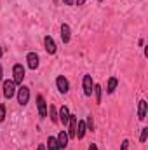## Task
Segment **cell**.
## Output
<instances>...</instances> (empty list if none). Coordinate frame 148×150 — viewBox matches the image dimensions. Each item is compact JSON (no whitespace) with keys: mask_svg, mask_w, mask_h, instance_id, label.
I'll list each match as a JSON object with an SVG mask.
<instances>
[{"mask_svg":"<svg viewBox=\"0 0 148 150\" xmlns=\"http://www.w3.org/2000/svg\"><path fill=\"white\" fill-rule=\"evenodd\" d=\"M65 5H75V0H61Z\"/></svg>","mask_w":148,"mask_h":150,"instance_id":"cell-23","label":"cell"},{"mask_svg":"<svg viewBox=\"0 0 148 150\" xmlns=\"http://www.w3.org/2000/svg\"><path fill=\"white\" fill-rule=\"evenodd\" d=\"M4 120H5V105L0 103V122H4Z\"/></svg>","mask_w":148,"mask_h":150,"instance_id":"cell-21","label":"cell"},{"mask_svg":"<svg viewBox=\"0 0 148 150\" xmlns=\"http://www.w3.org/2000/svg\"><path fill=\"white\" fill-rule=\"evenodd\" d=\"M37 150H45V145H37Z\"/></svg>","mask_w":148,"mask_h":150,"instance_id":"cell-27","label":"cell"},{"mask_svg":"<svg viewBox=\"0 0 148 150\" xmlns=\"http://www.w3.org/2000/svg\"><path fill=\"white\" fill-rule=\"evenodd\" d=\"M2 56H4V47L0 45V58H2Z\"/></svg>","mask_w":148,"mask_h":150,"instance_id":"cell-28","label":"cell"},{"mask_svg":"<svg viewBox=\"0 0 148 150\" xmlns=\"http://www.w3.org/2000/svg\"><path fill=\"white\" fill-rule=\"evenodd\" d=\"M92 93H94V100H96V103L99 105V103H101V96H103V87H101L99 84H94Z\"/></svg>","mask_w":148,"mask_h":150,"instance_id":"cell-17","label":"cell"},{"mask_svg":"<svg viewBox=\"0 0 148 150\" xmlns=\"http://www.w3.org/2000/svg\"><path fill=\"white\" fill-rule=\"evenodd\" d=\"M98 2H103V0H98Z\"/></svg>","mask_w":148,"mask_h":150,"instance_id":"cell-29","label":"cell"},{"mask_svg":"<svg viewBox=\"0 0 148 150\" xmlns=\"http://www.w3.org/2000/svg\"><path fill=\"white\" fill-rule=\"evenodd\" d=\"M25 75H26V68H25L21 63H16V65L12 67V80H14L16 86H18V84H19V86L23 84Z\"/></svg>","mask_w":148,"mask_h":150,"instance_id":"cell-1","label":"cell"},{"mask_svg":"<svg viewBox=\"0 0 148 150\" xmlns=\"http://www.w3.org/2000/svg\"><path fill=\"white\" fill-rule=\"evenodd\" d=\"M58 119H59V122L66 127L68 126V119H70V110H68V107L66 105H63L61 108H59V112H58Z\"/></svg>","mask_w":148,"mask_h":150,"instance_id":"cell-9","label":"cell"},{"mask_svg":"<svg viewBox=\"0 0 148 150\" xmlns=\"http://www.w3.org/2000/svg\"><path fill=\"white\" fill-rule=\"evenodd\" d=\"M70 38H72V28H70L68 23H63L61 25V40H63V44H68Z\"/></svg>","mask_w":148,"mask_h":150,"instance_id":"cell-11","label":"cell"},{"mask_svg":"<svg viewBox=\"0 0 148 150\" xmlns=\"http://www.w3.org/2000/svg\"><path fill=\"white\" fill-rule=\"evenodd\" d=\"M147 112H148L147 100H140V103H138V119L140 120H145L147 119Z\"/></svg>","mask_w":148,"mask_h":150,"instance_id":"cell-12","label":"cell"},{"mask_svg":"<svg viewBox=\"0 0 148 150\" xmlns=\"http://www.w3.org/2000/svg\"><path fill=\"white\" fill-rule=\"evenodd\" d=\"M87 150H98V145H96V143H91V145H89V149Z\"/></svg>","mask_w":148,"mask_h":150,"instance_id":"cell-24","label":"cell"},{"mask_svg":"<svg viewBox=\"0 0 148 150\" xmlns=\"http://www.w3.org/2000/svg\"><path fill=\"white\" fill-rule=\"evenodd\" d=\"M85 127H87V131H94V120H92V115H87V119H85Z\"/></svg>","mask_w":148,"mask_h":150,"instance_id":"cell-19","label":"cell"},{"mask_svg":"<svg viewBox=\"0 0 148 150\" xmlns=\"http://www.w3.org/2000/svg\"><path fill=\"white\" fill-rule=\"evenodd\" d=\"M54 2H58V0H54Z\"/></svg>","mask_w":148,"mask_h":150,"instance_id":"cell-30","label":"cell"},{"mask_svg":"<svg viewBox=\"0 0 148 150\" xmlns=\"http://www.w3.org/2000/svg\"><path fill=\"white\" fill-rule=\"evenodd\" d=\"M56 87H58V91H59L61 94H66V93L70 91V82H68V79H66L65 75H58V77H56Z\"/></svg>","mask_w":148,"mask_h":150,"instance_id":"cell-5","label":"cell"},{"mask_svg":"<svg viewBox=\"0 0 148 150\" xmlns=\"http://www.w3.org/2000/svg\"><path fill=\"white\" fill-rule=\"evenodd\" d=\"M35 103H37L38 117H40V119H47V108H49V105H47L45 98H44L42 94H37V98H35Z\"/></svg>","mask_w":148,"mask_h":150,"instance_id":"cell-3","label":"cell"},{"mask_svg":"<svg viewBox=\"0 0 148 150\" xmlns=\"http://www.w3.org/2000/svg\"><path fill=\"white\" fill-rule=\"evenodd\" d=\"M77 115H73V113H70V119H68V138H75V131H77Z\"/></svg>","mask_w":148,"mask_h":150,"instance_id":"cell-10","label":"cell"},{"mask_svg":"<svg viewBox=\"0 0 148 150\" xmlns=\"http://www.w3.org/2000/svg\"><path fill=\"white\" fill-rule=\"evenodd\" d=\"M38 65H40V58H38L37 52H28L26 54V67L30 70H37Z\"/></svg>","mask_w":148,"mask_h":150,"instance_id":"cell-7","label":"cell"},{"mask_svg":"<svg viewBox=\"0 0 148 150\" xmlns=\"http://www.w3.org/2000/svg\"><path fill=\"white\" fill-rule=\"evenodd\" d=\"M92 87H94L92 77H91V75H84V79H82V89H84V94H85V96H92Z\"/></svg>","mask_w":148,"mask_h":150,"instance_id":"cell-6","label":"cell"},{"mask_svg":"<svg viewBox=\"0 0 148 150\" xmlns=\"http://www.w3.org/2000/svg\"><path fill=\"white\" fill-rule=\"evenodd\" d=\"M129 149H131L129 140H122V143H120V150H129Z\"/></svg>","mask_w":148,"mask_h":150,"instance_id":"cell-22","label":"cell"},{"mask_svg":"<svg viewBox=\"0 0 148 150\" xmlns=\"http://www.w3.org/2000/svg\"><path fill=\"white\" fill-rule=\"evenodd\" d=\"M16 96H18V103L21 107H26L28 101H30V87L28 86H19V89L16 91Z\"/></svg>","mask_w":148,"mask_h":150,"instance_id":"cell-2","label":"cell"},{"mask_svg":"<svg viewBox=\"0 0 148 150\" xmlns=\"http://www.w3.org/2000/svg\"><path fill=\"white\" fill-rule=\"evenodd\" d=\"M2 87H4V98L5 100H11V98H14L16 96V84H14V80L11 79V80H4V84H2Z\"/></svg>","mask_w":148,"mask_h":150,"instance_id":"cell-4","label":"cell"},{"mask_svg":"<svg viewBox=\"0 0 148 150\" xmlns=\"http://www.w3.org/2000/svg\"><path fill=\"white\" fill-rule=\"evenodd\" d=\"M4 79V68H2V65H0V80Z\"/></svg>","mask_w":148,"mask_h":150,"instance_id":"cell-26","label":"cell"},{"mask_svg":"<svg viewBox=\"0 0 148 150\" xmlns=\"http://www.w3.org/2000/svg\"><path fill=\"white\" fill-rule=\"evenodd\" d=\"M44 47H45V51H47L49 54H56V51H58L56 40L51 37V35H47V37L44 38Z\"/></svg>","mask_w":148,"mask_h":150,"instance_id":"cell-8","label":"cell"},{"mask_svg":"<svg viewBox=\"0 0 148 150\" xmlns=\"http://www.w3.org/2000/svg\"><path fill=\"white\" fill-rule=\"evenodd\" d=\"M147 138H148V127H143V129H141V136H140V142H141V143H145V142H147Z\"/></svg>","mask_w":148,"mask_h":150,"instance_id":"cell-20","label":"cell"},{"mask_svg":"<svg viewBox=\"0 0 148 150\" xmlns=\"http://www.w3.org/2000/svg\"><path fill=\"white\" fill-rule=\"evenodd\" d=\"M47 115L51 117L52 122H59V119H58V108H56L54 105H51V107L47 108Z\"/></svg>","mask_w":148,"mask_h":150,"instance_id":"cell-18","label":"cell"},{"mask_svg":"<svg viewBox=\"0 0 148 150\" xmlns=\"http://www.w3.org/2000/svg\"><path fill=\"white\" fill-rule=\"evenodd\" d=\"M85 4V0H75V5H84Z\"/></svg>","mask_w":148,"mask_h":150,"instance_id":"cell-25","label":"cell"},{"mask_svg":"<svg viewBox=\"0 0 148 150\" xmlns=\"http://www.w3.org/2000/svg\"><path fill=\"white\" fill-rule=\"evenodd\" d=\"M117 86H118V79L117 77H110L108 79V84H106V93L108 94H113L115 89H117Z\"/></svg>","mask_w":148,"mask_h":150,"instance_id":"cell-15","label":"cell"},{"mask_svg":"<svg viewBox=\"0 0 148 150\" xmlns=\"http://www.w3.org/2000/svg\"><path fill=\"white\" fill-rule=\"evenodd\" d=\"M45 150H61L58 145V140L54 136H49L47 138V143H45Z\"/></svg>","mask_w":148,"mask_h":150,"instance_id":"cell-16","label":"cell"},{"mask_svg":"<svg viewBox=\"0 0 148 150\" xmlns=\"http://www.w3.org/2000/svg\"><path fill=\"white\" fill-rule=\"evenodd\" d=\"M56 140H58V145H59V149H61V150L68 147L70 138H68V133H66V131H59V134L56 136Z\"/></svg>","mask_w":148,"mask_h":150,"instance_id":"cell-14","label":"cell"},{"mask_svg":"<svg viewBox=\"0 0 148 150\" xmlns=\"http://www.w3.org/2000/svg\"><path fill=\"white\" fill-rule=\"evenodd\" d=\"M87 133V127H85V120H77V131H75V138L77 140H82Z\"/></svg>","mask_w":148,"mask_h":150,"instance_id":"cell-13","label":"cell"}]
</instances>
